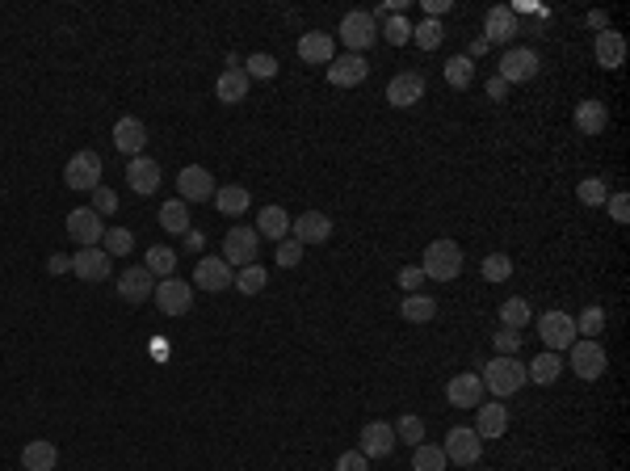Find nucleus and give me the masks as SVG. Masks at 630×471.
Instances as JSON below:
<instances>
[{"mask_svg": "<svg viewBox=\"0 0 630 471\" xmlns=\"http://www.w3.org/2000/svg\"><path fill=\"white\" fill-rule=\"evenodd\" d=\"M525 384H530V379H525V362L517 358V353H509V358H500L496 353V358L483 366V387L496 392L500 400H504V395H517Z\"/></svg>", "mask_w": 630, "mask_h": 471, "instance_id": "obj_1", "label": "nucleus"}, {"mask_svg": "<svg viewBox=\"0 0 630 471\" xmlns=\"http://www.w3.org/2000/svg\"><path fill=\"white\" fill-rule=\"evenodd\" d=\"M421 274L433 278V282H454L462 274V249L458 241H433L424 249V261H421Z\"/></svg>", "mask_w": 630, "mask_h": 471, "instance_id": "obj_2", "label": "nucleus"}, {"mask_svg": "<svg viewBox=\"0 0 630 471\" xmlns=\"http://www.w3.org/2000/svg\"><path fill=\"white\" fill-rule=\"evenodd\" d=\"M538 337H543L546 353H564L572 350V337H576V320H572V312H543V320H538Z\"/></svg>", "mask_w": 630, "mask_h": 471, "instance_id": "obj_3", "label": "nucleus"}, {"mask_svg": "<svg viewBox=\"0 0 630 471\" xmlns=\"http://www.w3.org/2000/svg\"><path fill=\"white\" fill-rule=\"evenodd\" d=\"M374 38H379V22H374L366 9H353V13L340 17V43L349 46V56H358V51L374 46Z\"/></svg>", "mask_w": 630, "mask_h": 471, "instance_id": "obj_4", "label": "nucleus"}, {"mask_svg": "<svg viewBox=\"0 0 630 471\" xmlns=\"http://www.w3.org/2000/svg\"><path fill=\"white\" fill-rule=\"evenodd\" d=\"M101 156L97 152H76L72 160H67V169H64V181H67V189H76V194H93V189L101 186Z\"/></svg>", "mask_w": 630, "mask_h": 471, "instance_id": "obj_5", "label": "nucleus"}, {"mask_svg": "<svg viewBox=\"0 0 630 471\" xmlns=\"http://www.w3.org/2000/svg\"><path fill=\"white\" fill-rule=\"evenodd\" d=\"M538 72H543V59H538V51H530V46H509L504 59H500V80H504V85H525V80H533Z\"/></svg>", "mask_w": 630, "mask_h": 471, "instance_id": "obj_6", "label": "nucleus"}, {"mask_svg": "<svg viewBox=\"0 0 630 471\" xmlns=\"http://www.w3.org/2000/svg\"><path fill=\"white\" fill-rule=\"evenodd\" d=\"M605 366H609V353H605V345H601V341H588V337L572 341V371H576L584 384L601 379V374H605Z\"/></svg>", "mask_w": 630, "mask_h": 471, "instance_id": "obj_7", "label": "nucleus"}, {"mask_svg": "<svg viewBox=\"0 0 630 471\" xmlns=\"http://www.w3.org/2000/svg\"><path fill=\"white\" fill-rule=\"evenodd\" d=\"M446 459L450 463H458V467H475L479 459H483V438H479L475 429H467V425H454L446 434Z\"/></svg>", "mask_w": 630, "mask_h": 471, "instance_id": "obj_8", "label": "nucleus"}, {"mask_svg": "<svg viewBox=\"0 0 630 471\" xmlns=\"http://www.w3.org/2000/svg\"><path fill=\"white\" fill-rule=\"evenodd\" d=\"M257 252H261V236H257V228H231L228 236H223V261L236 265V270H244V265L257 261Z\"/></svg>", "mask_w": 630, "mask_h": 471, "instance_id": "obj_9", "label": "nucleus"}, {"mask_svg": "<svg viewBox=\"0 0 630 471\" xmlns=\"http://www.w3.org/2000/svg\"><path fill=\"white\" fill-rule=\"evenodd\" d=\"M215 177H210V169L202 165H185L181 173H177V198H181L185 207L189 202H207V198H215Z\"/></svg>", "mask_w": 630, "mask_h": 471, "instance_id": "obj_10", "label": "nucleus"}, {"mask_svg": "<svg viewBox=\"0 0 630 471\" xmlns=\"http://www.w3.org/2000/svg\"><path fill=\"white\" fill-rule=\"evenodd\" d=\"M156 307H160L164 316H185L189 307H194V286L181 282V278H164L156 282Z\"/></svg>", "mask_w": 630, "mask_h": 471, "instance_id": "obj_11", "label": "nucleus"}, {"mask_svg": "<svg viewBox=\"0 0 630 471\" xmlns=\"http://www.w3.org/2000/svg\"><path fill=\"white\" fill-rule=\"evenodd\" d=\"M67 236L80 244V249H97L106 228H101V215L93 207H76L67 210Z\"/></svg>", "mask_w": 630, "mask_h": 471, "instance_id": "obj_12", "label": "nucleus"}, {"mask_svg": "<svg viewBox=\"0 0 630 471\" xmlns=\"http://www.w3.org/2000/svg\"><path fill=\"white\" fill-rule=\"evenodd\" d=\"M194 286L198 291H210V295H218V291H228V286H236V270H231L223 257H202L194 270Z\"/></svg>", "mask_w": 630, "mask_h": 471, "instance_id": "obj_13", "label": "nucleus"}, {"mask_svg": "<svg viewBox=\"0 0 630 471\" xmlns=\"http://www.w3.org/2000/svg\"><path fill=\"white\" fill-rule=\"evenodd\" d=\"M290 231L299 244H328L332 241V220L324 210H303L299 220H290Z\"/></svg>", "mask_w": 630, "mask_h": 471, "instance_id": "obj_14", "label": "nucleus"}, {"mask_svg": "<svg viewBox=\"0 0 630 471\" xmlns=\"http://www.w3.org/2000/svg\"><path fill=\"white\" fill-rule=\"evenodd\" d=\"M156 295V278L143 270V265H135V270H122L118 274V299L122 303H147V299Z\"/></svg>", "mask_w": 630, "mask_h": 471, "instance_id": "obj_15", "label": "nucleus"}, {"mask_svg": "<svg viewBox=\"0 0 630 471\" xmlns=\"http://www.w3.org/2000/svg\"><path fill=\"white\" fill-rule=\"evenodd\" d=\"M395 425H387V421H370L366 429H361V442H358V450L366 455V459H387L395 450Z\"/></svg>", "mask_w": 630, "mask_h": 471, "instance_id": "obj_16", "label": "nucleus"}, {"mask_svg": "<svg viewBox=\"0 0 630 471\" xmlns=\"http://www.w3.org/2000/svg\"><path fill=\"white\" fill-rule=\"evenodd\" d=\"M109 261H114V257H109L106 249H80L76 257H72V274L80 278V282H106L109 278Z\"/></svg>", "mask_w": 630, "mask_h": 471, "instance_id": "obj_17", "label": "nucleus"}, {"mask_svg": "<svg viewBox=\"0 0 630 471\" xmlns=\"http://www.w3.org/2000/svg\"><path fill=\"white\" fill-rule=\"evenodd\" d=\"M127 186L143 198L156 194V189H160V165H156L152 156H131V160H127Z\"/></svg>", "mask_w": 630, "mask_h": 471, "instance_id": "obj_18", "label": "nucleus"}, {"mask_svg": "<svg viewBox=\"0 0 630 471\" xmlns=\"http://www.w3.org/2000/svg\"><path fill=\"white\" fill-rule=\"evenodd\" d=\"M446 400L454 408H479L483 404V379H479V374H454V379H450L446 384Z\"/></svg>", "mask_w": 630, "mask_h": 471, "instance_id": "obj_19", "label": "nucleus"}, {"mask_svg": "<svg viewBox=\"0 0 630 471\" xmlns=\"http://www.w3.org/2000/svg\"><path fill=\"white\" fill-rule=\"evenodd\" d=\"M421 97H424V77H416V72H400L387 85V101H391L395 110H412Z\"/></svg>", "mask_w": 630, "mask_h": 471, "instance_id": "obj_20", "label": "nucleus"}, {"mask_svg": "<svg viewBox=\"0 0 630 471\" xmlns=\"http://www.w3.org/2000/svg\"><path fill=\"white\" fill-rule=\"evenodd\" d=\"M366 77H370V64L361 56H340V59H332V67H328V80L337 88H358Z\"/></svg>", "mask_w": 630, "mask_h": 471, "instance_id": "obj_21", "label": "nucleus"}, {"mask_svg": "<svg viewBox=\"0 0 630 471\" xmlns=\"http://www.w3.org/2000/svg\"><path fill=\"white\" fill-rule=\"evenodd\" d=\"M299 59H303V64H332V59H337L332 34H324V30L303 34V38H299Z\"/></svg>", "mask_w": 630, "mask_h": 471, "instance_id": "obj_22", "label": "nucleus"}, {"mask_svg": "<svg viewBox=\"0 0 630 471\" xmlns=\"http://www.w3.org/2000/svg\"><path fill=\"white\" fill-rule=\"evenodd\" d=\"M143 143H147V127L139 118H118V127H114V148L122 156H143Z\"/></svg>", "mask_w": 630, "mask_h": 471, "instance_id": "obj_23", "label": "nucleus"}, {"mask_svg": "<svg viewBox=\"0 0 630 471\" xmlns=\"http://www.w3.org/2000/svg\"><path fill=\"white\" fill-rule=\"evenodd\" d=\"M483 43H513L517 38V17H513V9H504V5H496V9H488V17H483Z\"/></svg>", "mask_w": 630, "mask_h": 471, "instance_id": "obj_24", "label": "nucleus"}, {"mask_svg": "<svg viewBox=\"0 0 630 471\" xmlns=\"http://www.w3.org/2000/svg\"><path fill=\"white\" fill-rule=\"evenodd\" d=\"M593 51H597V64L605 67V72H618V67L626 64V38H622V34H614V30L597 34Z\"/></svg>", "mask_w": 630, "mask_h": 471, "instance_id": "obj_25", "label": "nucleus"}, {"mask_svg": "<svg viewBox=\"0 0 630 471\" xmlns=\"http://www.w3.org/2000/svg\"><path fill=\"white\" fill-rule=\"evenodd\" d=\"M509 429V408L504 404H479L475 413V434L479 438H504Z\"/></svg>", "mask_w": 630, "mask_h": 471, "instance_id": "obj_26", "label": "nucleus"}, {"mask_svg": "<svg viewBox=\"0 0 630 471\" xmlns=\"http://www.w3.org/2000/svg\"><path fill=\"white\" fill-rule=\"evenodd\" d=\"M215 97L223 101V106H239V101L249 97V77H244V67H228V72L215 80Z\"/></svg>", "mask_w": 630, "mask_h": 471, "instance_id": "obj_27", "label": "nucleus"}, {"mask_svg": "<svg viewBox=\"0 0 630 471\" xmlns=\"http://www.w3.org/2000/svg\"><path fill=\"white\" fill-rule=\"evenodd\" d=\"M55 463H59V446L46 438H34L30 446L22 450V467L25 471H55Z\"/></svg>", "mask_w": 630, "mask_h": 471, "instance_id": "obj_28", "label": "nucleus"}, {"mask_svg": "<svg viewBox=\"0 0 630 471\" xmlns=\"http://www.w3.org/2000/svg\"><path fill=\"white\" fill-rule=\"evenodd\" d=\"M605 127H609L605 101H580L576 106V131L580 135H605Z\"/></svg>", "mask_w": 630, "mask_h": 471, "instance_id": "obj_29", "label": "nucleus"}, {"mask_svg": "<svg viewBox=\"0 0 630 471\" xmlns=\"http://www.w3.org/2000/svg\"><path fill=\"white\" fill-rule=\"evenodd\" d=\"M559 374H564V358H559V353H538V358L525 366V379L538 387H551Z\"/></svg>", "mask_w": 630, "mask_h": 471, "instance_id": "obj_30", "label": "nucleus"}, {"mask_svg": "<svg viewBox=\"0 0 630 471\" xmlns=\"http://www.w3.org/2000/svg\"><path fill=\"white\" fill-rule=\"evenodd\" d=\"M257 236H269V241H286L290 236V215L282 207H265L257 215Z\"/></svg>", "mask_w": 630, "mask_h": 471, "instance_id": "obj_31", "label": "nucleus"}, {"mask_svg": "<svg viewBox=\"0 0 630 471\" xmlns=\"http://www.w3.org/2000/svg\"><path fill=\"white\" fill-rule=\"evenodd\" d=\"M400 316L408 320V324H429V320H437V299H429V295H408L400 303Z\"/></svg>", "mask_w": 630, "mask_h": 471, "instance_id": "obj_32", "label": "nucleus"}, {"mask_svg": "<svg viewBox=\"0 0 630 471\" xmlns=\"http://www.w3.org/2000/svg\"><path fill=\"white\" fill-rule=\"evenodd\" d=\"M215 207L223 210V215H244V210L252 207V194L244 186H218L215 189Z\"/></svg>", "mask_w": 630, "mask_h": 471, "instance_id": "obj_33", "label": "nucleus"}, {"mask_svg": "<svg viewBox=\"0 0 630 471\" xmlns=\"http://www.w3.org/2000/svg\"><path fill=\"white\" fill-rule=\"evenodd\" d=\"M160 228L168 231V236H185V231H189V207H185L181 198L160 202Z\"/></svg>", "mask_w": 630, "mask_h": 471, "instance_id": "obj_34", "label": "nucleus"}, {"mask_svg": "<svg viewBox=\"0 0 630 471\" xmlns=\"http://www.w3.org/2000/svg\"><path fill=\"white\" fill-rule=\"evenodd\" d=\"M143 270H147L152 278H173L177 252L168 249V244H152V249H147V257H143Z\"/></svg>", "mask_w": 630, "mask_h": 471, "instance_id": "obj_35", "label": "nucleus"}, {"mask_svg": "<svg viewBox=\"0 0 630 471\" xmlns=\"http://www.w3.org/2000/svg\"><path fill=\"white\" fill-rule=\"evenodd\" d=\"M265 282H269V270L265 265H244V270H236V291L239 295H261Z\"/></svg>", "mask_w": 630, "mask_h": 471, "instance_id": "obj_36", "label": "nucleus"}, {"mask_svg": "<svg viewBox=\"0 0 630 471\" xmlns=\"http://www.w3.org/2000/svg\"><path fill=\"white\" fill-rule=\"evenodd\" d=\"M530 303H525V299H509V303H500V324H504V329H513V333H522L525 324H530Z\"/></svg>", "mask_w": 630, "mask_h": 471, "instance_id": "obj_37", "label": "nucleus"}, {"mask_svg": "<svg viewBox=\"0 0 630 471\" xmlns=\"http://www.w3.org/2000/svg\"><path fill=\"white\" fill-rule=\"evenodd\" d=\"M446 450L442 446H429V442H421L412 455V471H446Z\"/></svg>", "mask_w": 630, "mask_h": 471, "instance_id": "obj_38", "label": "nucleus"}, {"mask_svg": "<svg viewBox=\"0 0 630 471\" xmlns=\"http://www.w3.org/2000/svg\"><path fill=\"white\" fill-rule=\"evenodd\" d=\"M471 77H475V67H471V56L446 59V85H450V88H471Z\"/></svg>", "mask_w": 630, "mask_h": 471, "instance_id": "obj_39", "label": "nucleus"}, {"mask_svg": "<svg viewBox=\"0 0 630 471\" xmlns=\"http://www.w3.org/2000/svg\"><path fill=\"white\" fill-rule=\"evenodd\" d=\"M601 329H605V307H584V312L576 316V337L597 341Z\"/></svg>", "mask_w": 630, "mask_h": 471, "instance_id": "obj_40", "label": "nucleus"}, {"mask_svg": "<svg viewBox=\"0 0 630 471\" xmlns=\"http://www.w3.org/2000/svg\"><path fill=\"white\" fill-rule=\"evenodd\" d=\"M442 38H446V30H442V22H433V17H429V22H421L412 30V43L421 46V51H437V46H442Z\"/></svg>", "mask_w": 630, "mask_h": 471, "instance_id": "obj_41", "label": "nucleus"}, {"mask_svg": "<svg viewBox=\"0 0 630 471\" xmlns=\"http://www.w3.org/2000/svg\"><path fill=\"white\" fill-rule=\"evenodd\" d=\"M101 249H106L109 257H127V252L135 249V236L127 228H109L106 236H101Z\"/></svg>", "mask_w": 630, "mask_h": 471, "instance_id": "obj_42", "label": "nucleus"}, {"mask_svg": "<svg viewBox=\"0 0 630 471\" xmlns=\"http://www.w3.org/2000/svg\"><path fill=\"white\" fill-rule=\"evenodd\" d=\"M576 198L584 202V207H605L609 189H605V181H601V177H584V181L576 186Z\"/></svg>", "mask_w": 630, "mask_h": 471, "instance_id": "obj_43", "label": "nucleus"}, {"mask_svg": "<svg viewBox=\"0 0 630 471\" xmlns=\"http://www.w3.org/2000/svg\"><path fill=\"white\" fill-rule=\"evenodd\" d=\"M395 438H403L408 446H421L424 442V421L421 416H412V413L400 416V421H395Z\"/></svg>", "mask_w": 630, "mask_h": 471, "instance_id": "obj_44", "label": "nucleus"}, {"mask_svg": "<svg viewBox=\"0 0 630 471\" xmlns=\"http://www.w3.org/2000/svg\"><path fill=\"white\" fill-rule=\"evenodd\" d=\"M483 278H488V282H504V278H513V261L504 257V252L483 257Z\"/></svg>", "mask_w": 630, "mask_h": 471, "instance_id": "obj_45", "label": "nucleus"}, {"mask_svg": "<svg viewBox=\"0 0 630 471\" xmlns=\"http://www.w3.org/2000/svg\"><path fill=\"white\" fill-rule=\"evenodd\" d=\"M382 38H387V43H395V46L412 43V22H408V17H400V13H395L391 22L382 26Z\"/></svg>", "mask_w": 630, "mask_h": 471, "instance_id": "obj_46", "label": "nucleus"}, {"mask_svg": "<svg viewBox=\"0 0 630 471\" xmlns=\"http://www.w3.org/2000/svg\"><path fill=\"white\" fill-rule=\"evenodd\" d=\"M244 77H257V80H273V77H278V59H273V56H252L249 59V64H244Z\"/></svg>", "mask_w": 630, "mask_h": 471, "instance_id": "obj_47", "label": "nucleus"}, {"mask_svg": "<svg viewBox=\"0 0 630 471\" xmlns=\"http://www.w3.org/2000/svg\"><path fill=\"white\" fill-rule=\"evenodd\" d=\"M93 210H97L101 220H106V215H114V210H118V194H114L109 186H97V189H93Z\"/></svg>", "mask_w": 630, "mask_h": 471, "instance_id": "obj_48", "label": "nucleus"}, {"mask_svg": "<svg viewBox=\"0 0 630 471\" xmlns=\"http://www.w3.org/2000/svg\"><path fill=\"white\" fill-rule=\"evenodd\" d=\"M492 341H496V353H500V358H509V353L522 350V333H513V329H500Z\"/></svg>", "mask_w": 630, "mask_h": 471, "instance_id": "obj_49", "label": "nucleus"}, {"mask_svg": "<svg viewBox=\"0 0 630 471\" xmlns=\"http://www.w3.org/2000/svg\"><path fill=\"white\" fill-rule=\"evenodd\" d=\"M303 261V244L299 241H282L278 244V265H282V270H290V265H299Z\"/></svg>", "mask_w": 630, "mask_h": 471, "instance_id": "obj_50", "label": "nucleus"}, {"mask_svg": "<svg viewBox=\"0 0 630 471\" xmlns=\"http://www.w3.org/2000/svg\"><path fill=\"white\" fill-rule=\"evenodd\" d=\"M424 282H429V278L421 274V265H403V270H400V286L408 291V295H416Z\"/></svg>", "mask_w": 630, "mask_h": 471, "instance_id": "obj_51", "label": "nucleus"}, {"mask_svg": "<svg viewBox=\"0 0 630 471\" xmlns=\"http://www.w3.org/2000/svg\"><path fill=\"white\" fill-rule=\"evenodd\" d=\"M337 471H370V459L361 455V450H345L337 459Z\"/></svg>", "mask_w": 630, "mask_h": 471, "instance_id": "obj_52", "label": "nucleus"}, {"mask_svg": "<svg viewBox=\"0 0 630 471\" xmlns=\"http://www.w3.org/2000/svg\"><path fill=\"white\" fill-rule=\"evenodd\" d=\"M605 207H609V215H614L618 223L630 220V198H626V194H609V198H605Z\"/></svg>", "mask_w": 630, "mask_h": 471, "instance_id": "obj_53", "label": "nucleus"}, {"mask_svg": "<svg viewBox=\"0 0 630 471\" xmlns=\"http://www.w3.org/2000/svg\"><path fill=\"white\" fill-rule=\"evenodd\" d=\"M46 270H51V274H67V270H72V261H67L64 252H55L51 261H46Z\"/></svg>", "mask_w": 630, "mask_h": 471, "instance_id": "obj_54", "label": "nucleus"}, {"mask_svg": "<svg viewBox=\"0 0 630 471\" xmlns=\"http://www.w3.org/2000/svg\"><path fill=\"white\" fill-rule=\"evenodd\" d=\"M504 93H509V85H504L500 77H492V80H488V97H492V101H504Z\"/></svg>", "mask_w": 630, "mask_h": 471, "instance_id": "obj_55", "label": "nucleus"}, {"mask_svg": "<svg viewBox=\"0 0 630 471\" xmlns=\"http://www.w3.org/2000/svg\"><path fill=\"white\" fill-rule=\"evenodd\" d=\"M588 26H593L597 34H605V30H609V17H605L601 9H593V13H588Z\"/></svg>", "mask_w": 630, "mask_h": 471, "instance_id": "obj_56", "label": "nucleus"}, {"mask_svg": "<svg viewBox=\"0 0 630 471\" xmlns=\"http://www.w3.org/2000/svg\"><path fill=\"white\" fill-rule=\"evenodd\" d=\"M424 9H429V17H442V13H450V0H424Z\"/></svg>", "mask_w": 630, "mask_h": 471, "instance_id": "obj_57", "label": "nucleus"}, {"mask_svg": "<svg viewBox=\"0 0 630 471\" xmlns=\"http://www.w3.org/2000/svg\"><path fill=\"white\" fill-rule=\"evenodd\" d=\"M202 244H207V236H202V231H185V249H189V252H198Z\"/></svg>", "mask_w": 630, "mask_h": 471, "instance_id": "obj_58", "label": "nucleus"}]
</instances>
